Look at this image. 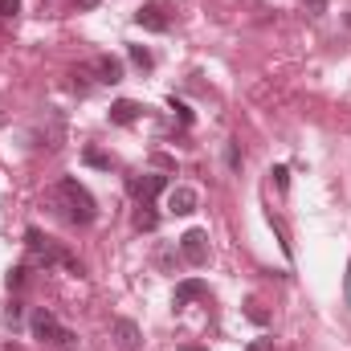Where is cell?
<instances>
[{
  "label": "cell",
  "mask_w": 351,
  "mask_h": 351,
  "mask_svg": "<svg viewBox=\"0 0 351 351\" xmlns=\"http://www.w3.org/2000/svg\"><path fill=\"white\" fill-rule=\"evenodd\" d=\"M245 351H274V339H258V343H250Z\"/></svg>",
  "instance_id": "21"
},
{
  "label": "cell",
  "mask_w": 351,
  "mask_h": 351,
  "mask_svg": "<svg viewBox=\"0 0 351 351\" xmlns=\"http://www.w3.org/2000/svg\"><path fill=\"white\" fill-rule=\"evenodd\" d=\"M131 62H135L139 70H152V66H156V58H152L143 45H131Z\"/></svg>",
  "instance_id": "14"
},
{
  "label": "cell",
  "mask_w": 351,
  "mask_h": 351,
  "mask_svg": "<svg viewBox=\"0 0 351 351\" xmlns=\"http://www.w3.org/2000/svg\"><path fill=\"white\" fill-rule=\"evenodd\" d=\"M139 102H131V98H119L114 106H110V123H119V127H131L135 119H139Z\"/></svg>",
  "instance_id": "11"
},
{
  "label": "cell",
  "mask_w": 351,
  "mask_h": 351,
  "mask_svg": "<svg viewBox=\"0 0 351 351\" xmlns=\"http://www.w3.org/2000/svg\"><path fill=\"white\" fill-rule=\"evenodd\" d=\"M110 331H114V339H119L123 351H139V343H143V335H139V327H135L131 319H114Z\"/></svg>",
  "instance_id": "8"
},
{
  "label": "cell",
  "mask_w": 351,
  "mask_h": 351,
  "mask_svg": "<svg viewBox=\"0 0 351 351\" xmlns=\"http://www.w3.org/2000/svg\"><path fill=\"white\" fill-rule=\"evenodd\" d=\"M164 188H168V176H135V180H131V196H135L139 204H152Z\"/></svg>",
  "instance_id": "6"
},
{
  "label": "cell",
  "mask_w": 351,
  "mask_h": 351,
  "mask_svg": "<svg viewBox=\"0 0 351 351\" xmlns=\"http://www.w3.org/2000/svg\"><path fill=\"white\" fill-rule=\"evenodd\" d=\"M74 4H78V8H94V4H98V0H74Z\"/></svg>",
  "instance_id": "22"
},
{
  "label": "cell",
  "mask_w": 351,
  "mask_h": 351,
  "mask_svg": "<svg viewBox=\"0 0 351 351\" xmlns=\"http://www.w3.org/2000/svg\"><path fill=\"white\" fill-rule=\"evenodd\" d=\"M135 25H143L147 33H168V25H172V4H168V0H147V4L135 12Z\"/></svg>",
  "instance_id": "3"
},
{
  "label": "cell",
  "mask_w": 351,
  "mask_h": 351,
  "mask_svg": "<svg viewBox=\"0 0 351 351\" xmlns=\"http://www.w3.org/2000/svg\"><path fill=\"white\" fill-rule=\"evenodd\" d=\"M274 184H278V192H286V188H290V172H286V168H282V164H278V168H274Z\"/></svg>",
  "instance_id": "15"
},
{
  "label": "cell",
  "mask_w": 351,
  "mask_h": 351,
  "mask_svg": "<svg viewBox=\"0 0 351 351\" xmlns=\"http://www.w3.org/2000/svg\"><path fill=\"white\" fill-rule=\"evenodd\" d=\"M160 225V217L152 213V204H139V213H135V229H143V233H152Z\"/></svg>",
  "instance_id": "12"
},
{
  "label": "cell",
  "mask_w": 351,
  "mask_h": 351,
  "mask_svg": "<svg viewBox=\"0 0 351 351\" xmlns=\"http://www.w3.org/2000/svg\"><path fill=\"white\" fill-rule=\"evenodd\" d=\"M25 274H29V265H16V269L8 274V286H25Z\"/></svg>",
  "instance_id": "19"
},
{
  "label": "cell",
  "mask_w": 351,
  "mask_h": 351,
  "mask_svg": "<svg viewBox=\"0 0 351 351\" xmlns=\"http://www.w3.org/2000/svg\"><path fill=\"white\" fill-rule=\"evenodd\" d=\"M62 335H66V327H62L49 311H37V315H33V339H41V343H49V348H58V343H62Z\"/></svg>",
  "instance_id": "5"
},
{
  "label": "cell",
  "mask_w": 351,
  "mask_h": 351,
  "mask_svg": "<svg viewBox=\"0 0 351 351\" xmlns=\"http://www.w3.org/2000/svg\"><path fill=\"white\" fill-rule=\"evenodd\" d=\"M245 315H250L254 323H265V319H269V315L262 311V302H245Z\"/></svg>",
  "instance_id": "17"
},
{
  "label": "cell",
  "mask_w": 351,
  "mask_h": 351,
  "mask_svg": "<svg viewBox=\"0 0 351 351\" xmlns=\"http://www.w3.org/2000/svg\"><path fill=\"white\" fill-rule=\"evenodd\" d=\"M180 254H184V262L188 265H204L208 262V237H204V229H188V233L180 237Z\"/></svg>",
  "instance_id": "4"
},
{
  "label": "cell",
  "mask_w": 351,
  "mask_h": 351,
  "mask_svg": "<svg viewBox=\"0 0 351 351\" xmlns=\"http://www.w3.org/2000/svg\"><path fill=\"white\" fill-rule=\"evenodd\" d=\"M188 351H200V348H188Z\"/></svg>",
  "instance_id": "23"
},
{
  "label": "cell",
  "mask_w": 351,
  "mask_h": 351,
  "mask_svg": "<svg viewBox=\"0 0 351 351\" xmlns=\"http://www.w3.org/2000/svg\"><path fill=\"white\" fill-rule=\"evenodd\" d=\"M25 245H29V254H33L37 265H66L70 274H82V262L70 258V254H66L62 245H53L49 237H41V229H29V233H25Z\"/></svg>",
  "instance_id": "2"
},
{
  "label": "cell",
  "mask_w": 351,
  "mask_h": 351,
  "mask_svg": "<svg viewBox=\"0 0 351 351\" xmlns=\"http://www.w3.org/2000/svg\"><path fill=\"white\" fill-rule=\"evenodd\" d=\"M196 204H200V196H196V188H168V213L176 217H188V213H196Z\"/></svg>",
  "instance_id": "7"
},
{
  "label": "cell",
  "mask_w": 351,
  "mask_h": 351,
  "mask_svg": "<svg viewBox=\"0 0 351 351\" xmlns=\"http://www.w3.org/2000/svg\"><path fill=\"white\" fill-rule=\"evenodd\" d=\"M45 204L62 217V221H70V225H90L94 217H98V204H94V196H90L86 188L74 180V176H66V180H58L49 192H45Z\"/></svg>",
  "instance_id": "1"
},
{
  "label": "cell",
  "mask_w": 351,
  "mask_h": 351,
  "mask_svg": "<svg viewBox=\"0 0 351 351\" xmlns=\"http://www.w3.org/2000/svg\"><path fill=\"white\" fill-rule=\"evenodd\" d=\"M229 168H233V172L241 168V152H237V143H229Z\"/></svg>",
  "instance_id": "20"
},
{
  "label": "cell",
  "mask_w": 351,
  "mask_h": 351,
  "mask_svg": "<svg viewBox=\"0 0 351 351\" xmlns=\"http://www.w3.org/2000/svg\"><path fill=\"white\" fill-rule=\"evenodd\" d=\"M16 12H21V0H0V21H8Z\"/></svg>",
  "instance_id": "16"
},
{
  "label": "cell",
  "mask_w": 351,
  "mask_h": 351,
  "mask_svg": "<svg viewBox=\"0 0 351 351\" xmlns=\"http://www.w3.org/2000/svg\"><path fill=\"white\" fill-rule=\"evenodd\" d=\"M82 160H86L90 168H106V172L114 168V160H110V156H102L98 147H86V152H82Z\"/></svg>",
  "instance_id": "13"
},
{
  "label": "cell",
  "mask_w": 351,
  "mask_h": 351,
  "mask_svg": "<svg viewBox=\"0 0 351 351\" xmlns=\"http://www.w3.org/2000/svg\"><path fill=\"white\" fill-rule=\"evenodd\" d=\"M94 74H98V82L114 86V82H123V62L110 58V53H98V58H94Z\"/></svg>",
  "instance_id": "9"
},
{
  "label": "cell",
  "mask_w": 351,
  "mask_h": 351,
  "mask_svg": "<svg viewBox=\"0 0 351 351\" xmlns=\"http://www.w3.org/2000/svg\"><path fill=\"white\" fill-rule=\"evenodd\" d=\"M172 110H176V114H180V123H184V127L192 123V110H188V106H184L180 98H172Z\"/></svg>",
  "instance_id": "18"
},
{
  "label": "cell",
  "mask_w": 351,
  "mask_h": 351,
  "mask_svg": "<svg viewBox=\"0 0 351 351\" xmlns=\"http://www.w3.org/2000/svg\"><path fill=\"white\" fill-rule=\"evenodd\" d=\"M196 298H208V286H204L200 278H184V282L176 286V294H172L176 306H188V302H196Z\"/></svg>",
  "instance_id": "10"
}]
</instances>
